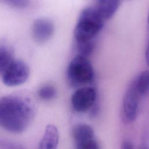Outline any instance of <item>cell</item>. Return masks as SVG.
Returning <instances> with one entry per match:
<instances>
[{
    "mask_svg": "<svg viewBox=\"0 0 149 149\" xmlns=\"http://www.w3.org/2000/svg\"><path fill=\"white\" fill-rule=\"evenodd\" d=\"M97 93L91 87H83L76 90L71 98L73 109L77 112H85L91 109L96 100Z\"/></svg>",
    "mask_w": 149,
    "mask_h": 149,
    "instance_id": "cell-5",
    "label": "cell"
},
{
    "mask_svg": "<svg viewBox=\"0 0 149 149\" xmlns=\"http://www.w3.org/2000/svg\"><path fill=\"white\" fill-rule=\"evenodd\" d=\"M120 4V0H97L94 7L105 20L111 18L115 14Z\"/></svg>",
    "mask_w": 149,
    "mask_h": 149,
    "instance_id": "cell-9",
    "label": "cell"
},
{
    "mask_svg": "<svg viewBox=\"0 0 149 149\" xmlns=\"http://www.w3.org/2000/svg\"><path fill=\"white\" fill-rule=\"evenodd\" d=\"M104 21L94 6L83 9L80 12L74 30L76 42L93 40L102 30Z\"/></svg>",
    "mask_w": 149,
    "mask_h": 149,
    "instance_id": "cell-2",
    "label": "cell"
},
{
    "mask_svg": "<svg viewBox=\"0 0 149 149\" xmlns=\"http://www.w3.org/2000/svg\"><path fill=\"white\" fill-rule=\"evenodd\" d=\"M0 2L17 9L25 8L30 3L29 0H0Z\"/></svg>",
    "mask_w": 149,
    "mask_h": 149,
    "instance_id": "cell-15",
    "label": "cell"
},
{
    "mask_svg": "<svg viewBox=\"0 0 149 149\" xmlns=\"http://www.w3.org/2000/svg\"><path fill=\"white\" fill-rule=\"evenodd\" d=\"M94 48V43L93 40L77 42L78 55L88 57L93 52Z\"/></svg>",
    "mask_w": 149,
    "mask_h": 149,
    "instance_id": "cell-13",
    "label": "cell"
},
{
    "mask_svg": "<svg viewBox=\"0 0 149 149\" xmlns=\"http://www.w3.org/2000/svg\"><path fill=\"white\" fill-rule=\"evenodd\" d=\"M59 141V133L53 125H48L45 128L44 134L39 144V148L42 149H55Z\"/></svg>",
    "mask_w": 149,
    "mask_h": 149,
    "instance_id": "cell-10",
    "label": "cell"
},
{
    "mask_svg": "<svg viewBox=\"0 0 149 149\" xmlns=\"http://www.w3.org/2000/svg\"><path fill=\"white\" fill-rule=\"evenodd\" d=\"M141 96L134 81L125 93L123 102V113L125 119L129 122H133L136 118L139 97Z\"/></svg>",
    "mask_w": 149,
    "mask_h": 149,
    "instance_id": "cell-7",
    "label": "cell"
},
{
    "mask_svg": "<svg viewBox=\"0 0 149 149\" xmlns=\"http://www.w3.org/2000/svg\"><path fill=\"white\" fill-rule=\"evenodd\" d=\"M134 81L140 95L147 94L149 91V70L142 72Z\"/></svg>",
    "mask_w": 149,
    "mask_h": 149,
    "instance_id": "cell-11",
    "label": "cell"
},
{
    "mask_svg": "<svg viewBox=\"0 0 149 149\" xmlns=\"http://www.w3.org/2000/svg\"><path fill=\"white\" fill-rule=\"evenodd\" d=\"M94 77L91 63L87 57L75 56L69 63L67 69V77L73 86H80L91 83Z\"/></svg>",
    "mask_w": 149,
    "mask_h": 149,
    "instance_id": "cell-3",
    "label": "cell"
},
{
    "mask_svg": "<svg viewBox=\"0 0 149 149\" xmlns=\"http://www.w3.org/2000/svg\"><path fill=\"white\" fill-rule=\"evenodd\" d=\"M122 148H123V149H130V148H133V144L132 143L131 141L125 140L122 144Z\"/></svg>",
    "mask_w": 149,
    "mask_h": 149,
    "instance_id": "cell-16",
    "label": "cell"
},
{
    "mask_svg": "<svg viewBox=\"0 0 149 149\" xmlns=\"http://www.w3.org/2000/svg\"><path fill=\"white\" fill-rule=\"evenodd\" d=\"M147 29H148V31L149 33V10H148V16H147Z\"/></svg>",
    "mask_w": 149,
    "mask_h": 149,
    "instance_id": "cell-18",
    "label": "cell"
},
{
    "mask_svg": "<svg viewBox=\"0 0 149 149\" xmlns=\"http://www.w3.org/2000/svg\"><path fill=\"white\" fill-rule=\"evenodd\" d=\"M37 94L41 99L45 101H49L55 97L56 90L55 88L51 85H45L38 90Z\"/></svg>",
    "mask_w": 149,
    "mask_h": 149,
    "instance_id": "cell-14",
    "label": "cell"
},
{
    "mask_svg": "<svg viewBox=\"0 0 149 149\" xmlns=\"http://www.w3.org/2000/svg\"><path fill=\"white\" fill-rule=\"evenodd\" d=\"M54 31L53 23L47 19H37L32 26V36L34 41L42 44L48 41Z\"/></svg>",
    "mask_w": 149,
    "mask_h": 149,
    "instance_id": "cell-8",
    "label": "cell"
},
{
    "mask_svg": "<svg viewBox=\"0 0 149 149\" xmlns=\"http://www.w3.org/2000/svg\"><path fill=\"white\" fill-rule=\"evenodd\" d=\"M146 59L147 64L149 66V37H148V44H147L146 51Z\"/></svg>",
    "mask_w": 149,
    "mask_h": 149,
    "instance_id": "cell-17",
    "label": "cell"
},
{
    "mask_svg": "<svg viewBox=\"0 0 149 149\" xmlns=\"http://www.w3.org/2000/svg\"><path fill=\"white\" fill-rule=\"evenodd\" d=\"M29 74V68L24 61L13 60L2 73L3 83L9 87L17 86L26 82Z\"/></svg>",
    "mask_w": 149,
    "mask_h": 149,
    "instance_id": "cell-4",
    "label": "cell"
},
{
    "mask_svg": "<svg viewBox=\"0 0 149 149\" xmlns=\"http://www.w3.org/2000/svg\"><path fill=\"white\" fill-rule=\"evenodd\" d=\"M72 136L76 147L79 149H98L94 139V133L91 126L81 123L76 125L72 130Z\"/></svg>",
    "mask_w": 149,
    "mask_h": 149,
    "instance_id": "cell-6",
    "label": "cell"
},
{
    "mask_svg": "<svg viewBox=\"0 0 149 149\" xmlns=\"http://www.w3.org/2000/svg\"><path fill=\"white\" fill-rule=\"evenodd\" d=\"M13 61L11 49L6 46L0 45V73L2 74Z\"/></svg>",
    "mask_w": 149,
    "mask_h": 149,
    "instance_id": "cell-12",
    "label": "cell"
},
{
    "mask_svg": "<svg viewBox=\"0 0 149 149\" xmlns=\"http://www.w3.org/2000/svg\"><path fill=\"white\" fill-rule=\"evenodd\" d=\"M34 116L30 102L18 95L0 98V126L13 133H20L29 126Z\"/></svg>",
    "mask_w": 149,
    "mask_h": 149,
    "instance_id": "cell-1",
    "label": "cell"
}]
</instances>
